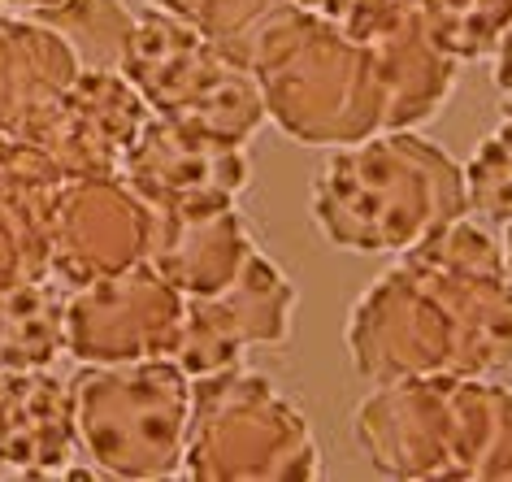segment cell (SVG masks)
<instances>
[{
    "label": "cell",
    "mask_w": 512,
    "mask_h": 482,
    "mask_svg": "<svg viewBox=\"0 0 512 482\" xmlns=\"http://www.w3.org/2000/svg\"><path fill=\"white\" fill-rule=\"evenodd\" d=\"M348 348L369 383L508 370L512 270L504 248L469 218L404 248V261L356 300Z\"/></svg>",
    "instance_id": "obj_1"
},
{
    "label": "cell",
    "mask_w": 512,
    "mask_h": 482,
    "mask_svg": "<svg viewBox=\"0 0 512 482\" xmlns=\"http://www.w3.org/2000/svg\"><path fill=\"white\" fill-rule=\"evenodd\" d=\"M243 66L261 87L265 118L300 144H356L387 131L378 57L322 14L278 0L243 44Z\"/></svg>",
    "instance_id": "obj_2"
},
{
    "label": "cell",
    "mask_w": 512,
    "mask_h": 482,
    "mask_svg": "<svg viewBox=\"0 0 512 482\" xmlns=\"http://www.w3.org/2000/svg\"><path fill=\"white\" fill-rule=\"evenodd\" d=\"M465 213V170L413 131L343 144L313 183L317 231L348 252H404Z\"/></svg>",
    "instance_id": "obj_3"
},
{
    "label": "cell",
    "mask_w": 512,
    "mask_h": 482,
    "mask_svg": "<svg viewBox=\"0 0 512 482\" xmlns=\"http://www.w3.org/2000/svg\"><path fill=\"white\" fill-rule=\"evenodd\" d=\"M356 443L391 478H512V391L460 374L378 383Z\"/></svg>",
    "instance_id": "obj_4"
},
{
    "label": "cell",
    "mask_w": 512,
    "mask_h": 482,
    "mask_svg": "<svg viewBox=\"0 0 512 482\" xmlns=\"http://www.w3.org/2000/svg\"><path fill=\"white\" fill-rule=\"evenodd\" d=\"M74 443L109 478H170L183 469L191 378L170 357L96 361L70 378Z\"/></svg>",
    "instance_id": "obj_5"
},
{
    "label": "cell",
    "mask_w": 512,
    "mask_h": 482,
    "mask_svg": "<svg viewBox=\"0 0 512 482\" xmlns=\"http://www.w3.org/2000/svg\"><path fill=\"white\" fill-rule=\"evenodd\" d=\"M118 70L165 122L243 144L265 122L261 87L230 53H222L196 22L170 9L131 18Z\"/></svg>",
    "instance_id": "obj_6"
},
{
    "label": "cell",
    "mask_w": 512,
    "mask_h": 482,
    "mask_svg": "<svg viewBox=\"0 0 512 482\" xmlns=\"http://www.w3.org/2000/svg\"><path fill=\"white\" fill-rule=\"evenodd\" d=\"M191 478H317V443L296 404L265 374L226 365L191 378V417L183 443Z\"/></svg>",
    "instance_id": "obj_7"
},
{
    "label": "cell",
    "mask_w": 512,
    "mask_h": 482,
    "mask_svg": "<svg viewBox=\"0 0 512 482\" xmlns=\"http://www.w3.org/2000/svg\"><path fill=\"white\" fill-rule=\"evenodd\" d=\"M296 287L261 248L248 265L213 296H183L174 344L165 357L178 361L187 378L217 374L226 365H239L243 352L256 344H283L291 331Z\"/></svg>",
    "instance_id": "obj_8"
},
{
    "label": "cell",
    "mask_w": 512,
    "mask_h": 482,
    "mask_svg": "<svg viewBox=\"0 0 512 482\" xmlns=\"http://www.w3.org/2000/svg\"><path fill=\"white\" fill-rule=\"evenodd\" d=\"M118 179L152 213H204L226 209L252 179L248 152L230 139L152 118L139 126L135 144L122 152Z\"/></svg>",
    "instance_id": "obj_9"
},
{
    "label": "cell",
    "mask_w": 512,
    "mask_h": 482,
    "mask_svg": "<svg viewBox=\"0 0 512 482\" xmlns=\"http://www.w3.org/2000/svg\"><path fill=\"white\" fill-rule=\"evenodd\" d=\"M183 291H174L148 261L66 291V357L135 361L165 357L174 344Z\"/></svg>",
    "instance_id": "obj_10"
},
{
    "label": "cell",
    "mask_w": 512,
    "mask_h": 482,
    "mask_svg": "<svg viewBox=\"0 0 512 482\" xmlns=\"http://www.w3.org/2000/svg\"><path fill=\"white\" fill-rule=\"evenodd\" d=\"M152 209L113 179H66L48 231V278L83 287L148 257Z\"/></svg>",
    "instance_id": "obj_11"
},
{
    "label": "cell",
    "mask_w": 512,
    "mask_h": 482,
    "mask_svg": "<svg viewBox=\"0 0 512 482\" xmlns=\"http://www.w3.org/2000/svg\"><path fill=\"white\" fill-rule=\"evenodd\" d=\"M152 118L148 100L126 83L122 70L83 66L48 109L31 144L44 148L66 179H113L122 152Z\"/></svg>",
    "instance_id": "obj_12"
},
{
    "label": "cell",
    "mask_w": 512,
    "mask_h": 482,
    "mask_svg": "<svg viewBox=\"0 0 512 482\" xmlns=\"http://www.w3.org/2000/svg\"><path fill=\"white\" fill-rule=\"evenodd\" d=\"M256 252L252 226L235 205L204 213H152L148 265L183 296H213Z\"/></svg>",
    "instance_id": "obj_13"
},
{
    "label": "cell",
    "mask_w": 512,
    "mask_h": 482,
    "mask_svg": "<svg viewBox=\"0 0 512 482\" xmlns=\"http://www.w3.org/2000/svg\"><path fill=\"white\" fill-rule=\"evenodd\" d=\"M79 70L74 48L48 22L0 18V135L31 144Z\"/></svg>",
    "instance_id": "obj_14"
},
{
    "label": "cell",
    "mask_w": 512,
    "mask_h": 482,
    "mask_svg": "<svg viewBox=\"0 0 512 482\" xmlns=\"http://www.w3.org/2000/svg\"><path fill=\"white\" fill-rule=\"evenodd\" d=\"M74 448L70 387L48 370H9L0 391V465L22 478H57Z\"/></svg>",
    "instance_id": "obj_15"
},
{
    "label": "cell",
    "mask_w": 512,
    "mask_h": 482,
    "mask_svg": "<svg viewBox=\"0 0 512 482\" xmlns=\"http://www.w3.org/2000/svg\"><path fill=\"white\" fill-rule=\"evenodd\" d=\"M66 352V287L22 278L0 287V370H48Z\"/></svg>",
    "instance_id": "obj_16"
},
{
    "label": "cell",
    "mask_w": 512,
    "mask_h": 482,
    "mask_svg": "<svg viewBox=\"0 0 512 482\" xmlns=\"http://www.w3.org/2000/svg\"><path fill=\"white\" fill-rule=\"evenodd\" d=\"M421 27L447 57H486L512 27V0H421Z\"/></svg>",
    "instance_id": "obj_17"
},
{
    "label": "cell",
    "mask_w": 512,
    "mask_h": 482,
    "mask_svg": "<svg viewBox=\"0 0 512 482\" xmlns=\"http://www.w3.org/2000/svg\"><path fill=\"white\" fill-rule=\"evenodd\" d=\"M40 22H48L61 40L74 48L79 66H109L118 70L126 31H131V14L118 5V0H61V5L35 14Z\"/></svg>",
    "instance_id": "obj_18"
},
{
    "label": "cell",
    "mask_w": 512,
    "mask_h": 482,
    "mask_svg": "<svg viewBox=\"0 0 512 482\" xmlns=\"http://www.w3.org/2000/svg\"><path fill=\"white\" fill-rule=\"evenodd\" d=\"M465 200L469 209L486 213L491 222H512V96L504 105V122L465 166Z\"/></svg>",
    "instance_id": "obj_19"
},
{
    "label": "cell",
    "mask_w": 512,
    "mask_h": 482,
    "mask_svg": "<svg viewBox=\"0 0 512 482\" xmlns=\"http://www.w3.org/2000/svg\"><path fill=\"white\" fill-rule=\"evenodd\" d=\"M152 5L196 22L222 53H230L243 66V44L278 0H152Z\"/></svg>",
    "instance_id": "obj_20"
},
{
    "label": "cell",
    "mask_w": 512,
    "mask_h": 482,
    "mask_svg": "<svg viewBox=\"0 0 512 482\" xmlns=\"http://www.w3.org/2000/svg\"><path fill=\"white\" fill-rule=\"evenodd\" d=\"M44 274H48V261L0 218V287H14L22 278H44Z\"/></svg>",
    "instance_id": "obj_21"
},
{
    "label": "cell",
    "mask_w": 512,
    "mask_h": 482,
    "mask_svg": "<svg viewBox=\"0 0 512 482\" xmlns=\"http://www.w3.org/2000/svg\"><path fill=\"white\" fill-rule=\"evenodd\" d=\"M495 83L512 96V27L504 31V40L495 44Z\"/></svg>",
    "instance_id": "obj_22"
},
{
    "label": "cell",
    "mask_w": 512,
    "mask_h": 482,
    "mask_svg": "<svg viewBox=\"0 0 512 482\" xmlns=\"http://www.w3.org/2000/svg\"><path fill=\"white\" fill-rule=\"evenodd\" d=\"M53 5H61V0H0V9H27V14H44Z\"/></svg>",
    "instance_id": "obj_23"
},
{
    "label": "cell",
    "mask_w": 512,
    "mask_h": 482,
    "mask_svg": "<svg viewBox=\"0 0 512 482\" xmlns=\"http://www.w3.org/2000/svg\"><path fill=\"white\" fill-rule=\"evenodd\" d=\"M504 261H508V270H512V222H504Z\"/></svg>",
    "instance_id": "obj_24"
},
{
    "label": "cell",
    "mask_w": 512,
    "mask_h": 482,
    "mask_svg": "<svg viewBox=\"0 0 512 482\" xmlns=\"http://www.w3.org/2000/svg\"><path fill=\"white\" fill-rule=\"evenodd\" d=\"M5 374H9V370H0V391H5Z\"/></svg>",
    "instance_id": "obj_25"
}]
</instances>
